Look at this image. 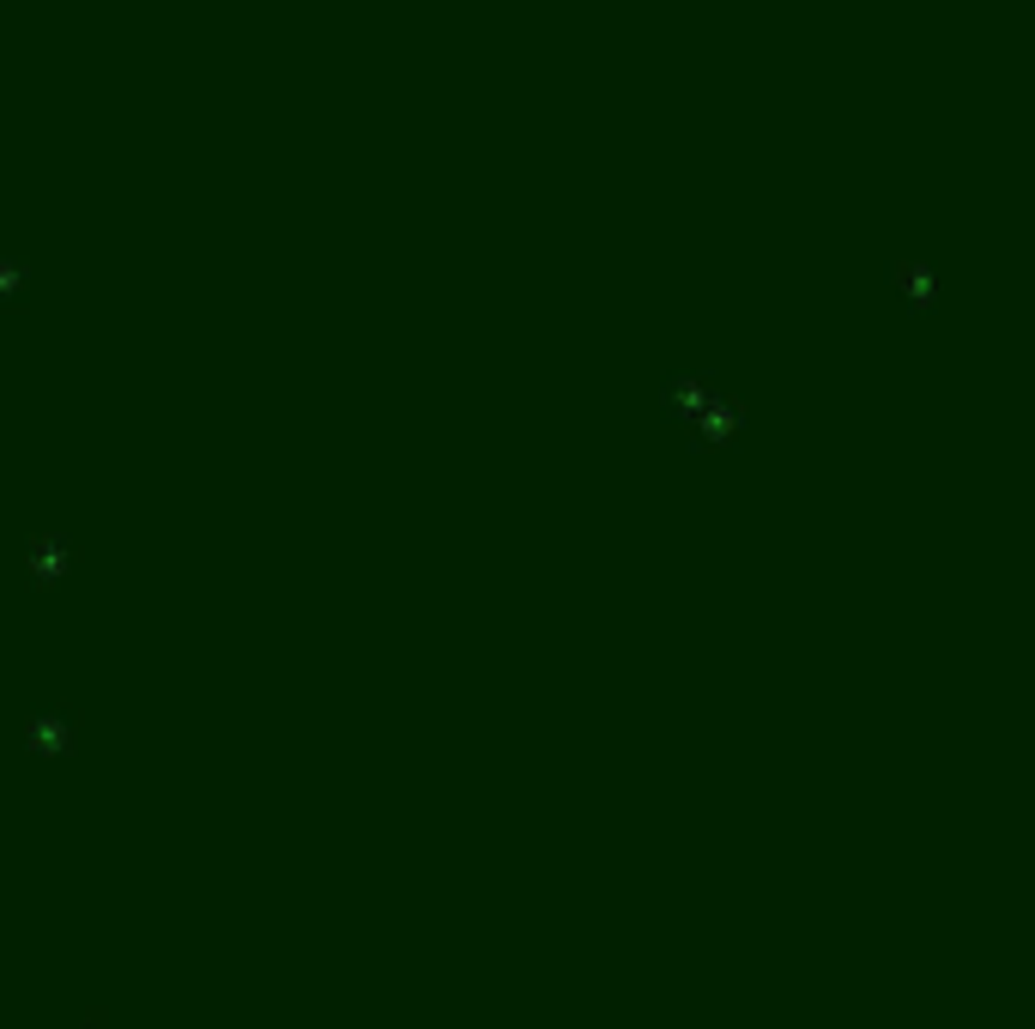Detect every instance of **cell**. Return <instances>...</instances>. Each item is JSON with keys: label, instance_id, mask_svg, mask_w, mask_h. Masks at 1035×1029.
Wrapping results in <instances>:
<instances>
[{"label": "cell", "instance_id": "6da1fadb", "mask_svg": "<svg viewBox=\"0 0 1035 1029\" xmlns=\"http://www.w3.org/2000/svg\"><path fill=\"white\" fill-rule=\"evenodd\" d=\"M666 406H685V412H696V400H690V388H685V381H672V394H666ZM702 424H726V430H733L739 418H733V412H709Z\"/></svg>", "mask_w": 1035, "mask_h": 1029}]
</instances>
